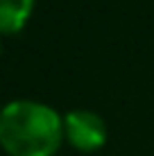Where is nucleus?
Returning a JSON list of instances; mask_svg holds the SVG:
<instances>
[{"mask_svg": "<svg viewBox=\"0 0 154 156\" xmlns=\"http://www.w3.org/2000/svg\"><path fill=\"white\" fill-rule=\"evenodd\" d=\"M63 138V115L45 102L12 100L0 113V143L9 156H52Z\"/></svg>", "mask_w": 154, "mask_h": 156, "instance_id": "nucleus-1", "label": "nucleus"}, {"mask_svg": "<svg viewBox=\"0 0 154 156\" xmlns=\"http://www.w3.org/2000/svg\"><path fill=\"white\" fill-rule=\"evenodd\" d=\"M63 136L79 152H93L107 140V125L95 111L75 109L63 115Z\"/></svg>", "mask_w": 154, "mask_h": 156, "instance_id": "nucleus-2", "label": "nucleus"}, {"mask_svg": "<svg viewBox=\"0 0 154 156\" xmlns=\"http://www.w3.org/2000/svg\"><path fill=\"white\" fill-rule=\"evenodd\" d=\"M34 0H0V32L16 34L32 16Z\"/></svg>", "mask_w": 154, "mask_h": 156, "instance_id": "nucleus-3", "label": "nucleus"}]
</instances>
